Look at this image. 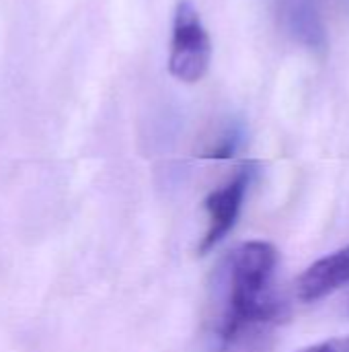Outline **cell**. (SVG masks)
Wrapping results in <instances>:
<instances>
[{"mask_svg":"<svg viewBox=\"0 0 349 352\" xmlns=\"http://www.w3.org/2000/svg\"><path fill=\"white\" fill-rule=\"evenodd\" d=\"M349 283V245L311 264L296 280V297L315 303Z\"/></svg>","mask_w":349,"mask_h":352,"instance_id":"obj_4","label":"cell"},{"mask_svg":"<svg viewBox=\"0 0 349 352\" xmlns=\"http://www.w3.org/2000/svg\"><path fill=\"white\" fill-rule=\"evenodd\" d=\"M255 177V165H243L237 175L214 190L206 198V210H208V231L200 243V254H208L214 250L237 225L245 196L251 188V182Z\"/></svg>","mask_w":349,"mask_h":352,"instance_id":"obj_3","label":"cell"},{"mask_svg":"<svg viewBox=\"0 0 349 352\" xmlns=\"http://www.w3.org/2000/svg\"><path fill=\"white\" fill-rule=\"evenodd\" d=\"M300 352H349V336H341V338H331L319 344H313L309 349Z\"/></svg>","mask_w":349,"mask_h":352,"instance_id":"obj_5","label":"cell"},{"mask_svg":"<svg viewBox=\"0 0 349 352\" xmlns=\"http://www.w3.org/2000/svg\"><path fill=\"white\" fill-rule=\"evenodd\" d=\"M278 250L267 241L243 243L228 260L226 295L218 324L222 344L237 342L245 332L265 326L280 316L274 297Z\"/></svg>","mask_w":349,"mask_h":352,"instance_id":"obj_1","label":"cell"},{"mask_svg":"<svg viewBox=\"0 0 349 352\" xmlns=\"http://www.w3.org/2000/svg\"><path fill=\"white\" fill-rule=\"evenodd\" d=\"M212 43L210 35L202 25L195 6L189 0L179 2L173 25L171 43V74L183 82H197L210 68Z\"/></svg>","mask_w":349,"mask_h":352,"instance_id":"obj_2","label":"cell"}]
</instances>
